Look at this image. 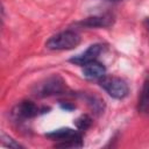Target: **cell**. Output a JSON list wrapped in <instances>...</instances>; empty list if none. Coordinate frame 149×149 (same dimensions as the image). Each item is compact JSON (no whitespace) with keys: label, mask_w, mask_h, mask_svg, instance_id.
I'll list each match as a JSON object with an SVG mask.
<instances>
[{"label":"cell","mask_w":149,"mask_h":149,"mask_svg":"<svg viewBox=\"0 0 149 149\" xmlns=\"http://www.w3.org/2000/svg\"><path fill=\"white\" fill-rule=\"evenodd\" d=\"M111 22L112 21L109 20V17H106V16H91L81 21L80 24L85 27L94 28V27H107L111 24Z\"/></svg>","instance_id":"ba28073f"},{"label":"cell","mask_w":149,"mask_h":149,"mask_svg":"<svg viewBox=\"0 0 149 149\" xmlns=\"http://www.w3.org/2000/svg\"><path fill=\"white\" fill-rule=\"evenodd\" d=\"M47 136L51 140H58L62 142L65 141H71V140H78L81 139L80 133L71 129V128H61V129H56L52 130L51 133H48Z\"/></svg>","instance_id":"8992f818"},{"label":"cell","mask_w":149,"mask_h":149,"mask_svg":"<svg viewBox=\"0 0 149 149\" xmlns=\"http://www.w3.org/2000/svg\"><path fill=\"white\" fill-rule=\"evenodd\" d=\"M62 108H65V109H69V111H70V109H73L74 106H70V105H68V104H65V105L62 104Z\"/></svg>","instance_id":"7c38bea8"},{"label":"cell","mask_w":149,"mask_h":149,"mask_svg":"<svg viewBox=\"0 0 149 149\" xmlns=\"http://www.w3.org/2000/svg\"><path fill=\"white\" fill-rule=\"evenodd\" d=\"M40 109L33 102V101H28V100H24L22 102H20L17 106H16V115L17 116H21V118H24V119H29V118H34L38 114Z\"/></svg>","instance_id":"52a82bcc"},{"label":"cell","mask_w":149,"mask_h":149,"mask_svg":"<svg viewBox=\"0 0 149 149\" xmlns=\"http://www.w3.org/2000/svg\"><path fill=\"white\" fill-rule=\"evenodd\" d=\"M100 86L112 97L115 99H123L128 92V85L127 83L119 78V77H102L100 80Z\"/></svg>","instance_id":"7a4b0ae2"},{"label":"cell","mask_w":149,"mask_h":149,"mask_svg":"<svg viewBox=\"0 0 149 149\" xmlns=\"http://www.w3.org/2000/svg\"><path fill=\"white\" fill-rule=\"evenodd\" d=\"M74 125H76V127H77L79 130H86V129L92 125V119H91L88 115L83 114V115H80L79 118L76 119Z\"/></svg>","instance_id":"30bf717a"},{"label":"cell","mask_w":149,"mask_h":149,"mask_svg":"<svg viewBox=\"0 0 149 149\" xmlns=\"http://www.w3.org/2000/svg\"><path fill=\"white\" fill-rule=\"evenodd\" d=\"M83 73H84V77L87 79H99L105 76L106 69L101 63L93 61L84 65Z\"/></svg>","instance_id":"5b68a950"},{"label":"cell","mask_w":149,"mask_h":149,"mask_svg":"<svg viewBox=\"0 0 149 149\" xmlns=\"http://www.w3.org/2000/svg\"><path fill=\"white\" fill-rule=\"evenodd\" d=\"M139 109L141 112H149V84H146L140 98Z\"/></svg>","instance_id":"9c48e42d"},{"label":"cell","mask_w":149,"mask_h":149,"mask_svg":"<svg viewBox=\"0 0 149 149\" xmlns=\"http://www.w3.org/2000/svg\"><path fill=\"white\" fill-rule=\"evenodd\" d=\"M64 80L62 77L58 74L51 76L47 78L43 83L38 84L36 86V95L40 97H48V95H54V94H59L61 92L64 91Z\"/></svg>","instance_id":"3957f363"},{"label":"cell","mask_w":149,"mask_h":149,"mask_svg":"<svg viewBox=\"0 0 149 149\" xmlns=\"http://www.w3.org/2000/svg\"><path fill=\"white\" fill-rule=\"evenodd\" d=\"M1 143L5 147H9V148H21V144H19L17 142H15L12 137H9L6 134H1Z\"/></svg>","instance_id":"8fae6325"},{"label":"cell","mask_w":149,"mask_h":149,"mask_svg":"<svg viewBox=\"0 0 149 149\" xmlns=\"http://www.w3.org/2000/svg\"><path fill=\"white\" fill-rule=\"evenodd\" d=\"M112 1H118V0H112Z\"/></svg>","instance_id":"4fadbf2b"},{"label":"cell","mask_w":149,"mask_h":149,"mask_svg":"<svg viewBox=\"0 0 149 149\" xmlns=\"http://www.w3.org/2000/svg\"><path fill=\"white\" fill-rule=\"evenodd\" d=\"M100 51H101V45H99V44H92L83 54H80V55L74 56L73 58H71L70 62L77 64V65L84 66L85 64L95 61V58L99 56Z\"/></svg>","instance_id":"277c9868"},{"label":"cell","mask_w":149,"mask_h":149,"mask_svg":"<svg viewBox=\"0 0 149 149\" xmlns=\"http://www.w3.org/2000/svg\"><path fill=\"white\" fill-rule=\"evenodd\" d=\"M79 43L80 36L77 33L72 30H65L51 36L47 41L45 47L50 50H70L76 48Z\"/></svg>","instance_id":"6da1fadb"}]
</instances>
